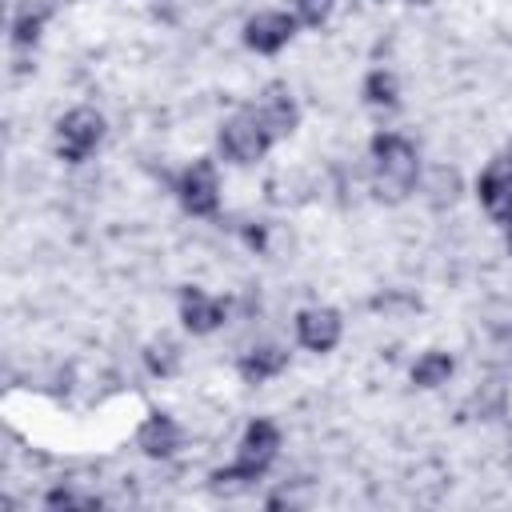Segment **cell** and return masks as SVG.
Masks as SVG:
<instances>
[{
  "label": "cell",
  "instance_id": "cell-1",
  "mask_svg": "<svg viewBox=\"0 0 512 512\" xmlns=\"http://www.w3.org/2000/svg\"><path fill=\"white\" fill-rule=\"evenodd\" d=\"M420 176V156L416 144L400 132H380L372 136V188L380 200L396 204L416 188Z\"/></svg>",
  "mask_w": 512,
  "mask_h": 512
},
{
  "label": "cell",
  "instance_id": "cell-2",
  "mask_svg": "<svg viewBox=\"0 0 512 512\" xmlns=\"http://www.w3.org/2000/svg\"><path fill=\"white\" fill-rule=\"evenodd\" d=\"M276 452H280V428L272 420H252L244 428L240 448H236V464L212 472V488L216 492H228V488H240V484H248L256 476H264L268 464L276 460Z\"/></svg>",
  "mask_w": 512,
  "mask_h": 512
},
{
  "label": "cell",
  "instance_id": "cell-3",
  "mask_svg": "<svg viewBox=\"0 0 512 512\" xmlns=\"http://www.w3.org/2000/svg\"><path fill=\"white\" fill-rule=\"evenodd\" d=\"M272 132H268V124L260 120V112L256 108H240L236 116H228L224 120V128H220V148H224V156L232 160V164H252V160H260L268 148H272Z\"/></svg>",
  "mask_w": 512,
  "mask_h": 512
},
{
  "label": "cell",
  "instance_id": "cell-4",
  "mask_svg": "<svg viewBox=\"0 0 512 512\" xmlns=\"http://www.w3.org/2000/svg\"><path fill=\"white\" fill-rule=\"evenodd\" d=\"M100 140H104V116L96 108H88V104L64 112L60 124H56V156L68 160V164L88 160Z\"/></svg>",
  "mask_w": 512,
  "mask_h": 512
},
{
  "label": "cell",
  "instance_id": "cell-5",
  "mask_svg": "<svg viewBox=\"0 0 512 512\" xmlns=\"http://www.w3.org/2000/svg\"><path fill=\"white\" fill-rule=\"evenodd\" d=\"M480 204L496 224H512V148H504L496 160H488V168L480 172Z\"/></svg>",
  "mask_w": 512,
  "mask_h": 512
},
{
  "label": "cell",
  "instance_id": "cell-6",
  "mask_svg": "<svg viewBox=\"0 0 512 512\" xmlns=\"http://www.w3.org/2000/svg\"><path fill=\"white\" fill-rule=\"evenodd\" d=\"M176 196L184 204V212L192 216H212L220 208V180H216V164L212 160H192L176 184Z\"/></svg>",
  "mask_w": 512,
  "mask_h": 512
},
{
  "label": "cell",
  "instance_id": "cell-7",
  "mask_svg": "<svg viewBox=\"0 0 512 512\" xmlns=\"http://www.w3.org/2000/svg\"><path fill=\"white\" fill-rule=\"evenodd\" d=\"M296 16H288V12H256L248 24H244V44L252 48V52H264V56H272V52H280L292 36H296Z\"/></svg>",
  "mask_w": 512,
  "mask_h": 512
},
{
  "label": "cell",
  "instance_id": "cell-8",
  "mask_svg": "<svg viewBox=\"0 0 512 512\" xmlns=\"http://www.w3.org/2000/svg\"><path fill=\"white\" fill-rule=\"evenodd\" d=\"M340 332H344V320L336 308H304L296 316V336L308 352H332L340 344Z\"/></svg>",
  "mask_w": 512,
  "mask_h": 512
},
{
  "label": "cell",
  "instance_id": "cell-9",
  "mask_svg": "<svg viewBox=\"0 0 512 512\" xmlns=\"http://www.w3.org/2000/svg\"><path fill=\"white\" fill-rule=\"evenodd\" d=\"M180 320H184L188 332L204 336V332H212V328H220L228 320V304L188 284V288H180Z\"/></svg>",
  "mask_w": 512,
  "mask_h": 512
},
{
  "label": "cell",
  "instance_id": "cell-10",
  "mask_svg": "<svg viewBox=\"0 0 512 512\" xmlns=\"http://www.w3.org/2000/svg\"><path fill=\"white\" fill-rule=\"evenodd\" d=\"M252 108L260 112V120L268 124V132H272L276 140L288 136V132L300 124V108H296V100H292V92H288L284 84H268Z\"/></svg>",
  "mask_w": 512,
  "mask_h": 512
},
{
  "label": "cell",
  "instance_id": "cell-11",
  "mask_svg": "<svg viewBox=\"0 0 512 512\" xmlns=\"http://www.w3.org/2000/svg\"><path fill=\"white\" fill-rule=\"evenodd\" d=\"M136 444H140L144 456H156V460L172 456L180 448V428H176V420L168 412H148V420L136 432Z\"/></svg>",
  "mask_w": 512,
  "mask_h": 512
},
{
  "label": "cell",
  "instance_id": "cell-12",
  "mask_svg": "<svg viewBox=\"0 0 512 512\" xmlns=\"http://www.w3.org/2000/svg\"><path fill=\"white\" fill-rule=\"evenodd\" d=\"M284 364H288V348H280V344H256V348H248L244 356H240V376L248 380V384H264V380H272L276 372H284Z\"/></svg>",
  "mask_w": 512,
  "mask_h": 512
},
{
  "label": "cell",
  "instance_id": "cell-13",
  "mask_svg": "<svg viewBox=\"0 0 512 512\" xmlns=\"http://www.w3.org/2000/svg\"><path fill=\"white\" fill-rule=\"evenodd\" d=\"M452 368H456V360H452L448 352L432 348V352H424V356L412 364V384H416V388H440V384H448Z\"/></svg>",
  "mask_w": 512,
  "mask_h": 512
},
{
  "label": "cell",
  "instance_id": "cell-14",
  "mask_svg": "<svg viewBox=\"0 0 512 512\" xmlns=\"http://www.w3.org/2000/svg\"><path fill=\"white\" fill-rule=\"evenodd\" d=\"M396 76L392 72H384V68H376V72H368V80H364V100L368 104H376V108H396Z\"/></svg>",
  "mask_w": 512,
  "mask_h": 512
},
{
  "label": "cell",
  "instance_id": "cell-15",
  "mask_svg": "<svg viewBox=\"0 0 512 512\" xmlns=\"http://www.w3.org/2000/svg\"><path fill=\"white\" fill-rule=\"evenodd\" d=\"M44 16H48V4H40V8H24V12L16 16V24H12V44H16V48L36 44V40H40V24H44Z\"/></svg>",
  "mask_w": 512,
  "mask_h": 512
},
{
  "label": "cell",
  "instance_id": "cell-16",
  "mask_svg": "<svg viewBox=\"0 0 512 512\" xmlns=\"http://www.w3.org/2000/svg\"><path fill=\"white\" fill-rule=\"evenodd\" d=\"M144 364H148V372H152V376H172V372H176V364H180V352H176V344L156 340V344H148V348H144Z\"/></svg>",
  "mask_w": 512,
  "mask_h": 512
},
{
  "label": "cell",
  "instance_id": "cell-17",
  "mask_svg": "<svg viewBox=\"0 0 512 512\" xmlns=\"http://www.w3.org/2000/svg\"><path fill=\"white\" fill-rule=\"evenodd\" d=\"M332 8H336V0H296V20L308 28H320L332 16Z\"/></svg>",
  "mask_w": 512,
  "mask_h": 512
},
{
  "label": "cell",
  "instance_id": "cell-18",
  "mask_svg": "<svg viewBox=\"0 0 512 512\" xmlns=\"http://www.w3.org/2000/svg\"><path fill=\"white\" fill-rule=\"evenodd\" d=\"M48 508H100V500H96V496H76V492L56 488V492H48Z\"/></svg>",
  "mask_w": 512,
  "mask_h": 512
},
{
  "label": "cell",
  "instance_id": "cell-19",
  "mask_svg": "<svg viewBox=\"0 0 512 512\" xmlns=\"http://www.w3.org/2000/svg\"><path fill=\"white\" fill-rule=\"evenodd\" d=\"M508 252H512V224H508Z\"/></svg>",
  "mask_w": 512,
  "mask_h": 512
},
{
  "label": "cell",
  "instance_id": "cell-20",
  "mask_svg": "<svg viewBox=\"0 0 512 512\" xmlns=\"http://www.w3.org/2000/svg\"><path fill=\"white\" fill-rule=\"evenodd\" d=\"M408 4H428V0H408Z\"/></svg>",
  "mask_w": 512,
  "mask_h": 512
}]
</instances>
